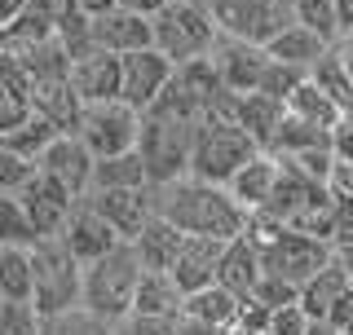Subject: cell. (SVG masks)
<instances>
[{
    "mask_svg": "<svg viewBox=\"0 0 353 335\" xmlns=\"http://www.w3.org/2000/svg\"><path fill=\"white\" fill-rule=\"evenodd\" d=\"M137 128L141 110H132L124 97H106V102H80L71 132L93 150V159H102V154H124L137 146Z\"/></svg>",
    "mask_w": 353,
    "mask_h": 335,
    "instance_id": "cell-7",
    "label": "cell"
},
{
    "mask_svg": "<svg viewBox=\"0 0 353 335\" xmlns=\"http://www.w3.org/2000/svg\"><path fill=\"white\" fill-rule=\"evenodd\" d=\"M314 146H331V128H318V124H305V119H296V115H283L279 132H274V141L265 150L296 154V150H314Z\"/></svg>",
    "mask_w": 353,
    "mask_h": 335,
    "instance_id": "cell-32",
    "label": "cell"
},
{
    "mask_svg": "<svg viewBox=\"0 0 353 335\" xmlns=\"http://www.w3.org/2000/svg\"><path fill=\"white\" fill-rule=\"evenodd\" d=\"M88 203L115 225L124 243L141 234V225L154 216V185H115V190H84Z\"/></svg>",
    "mask_w": 353,
    "mask_h": 335,
    "instance_id": "cell-10",
    "label": "cell"
},
{
    "mask_svg": "<svg viewBox=\"0 0 353 335\" xmlns=\"http://www.w3.org/2000/svg\"><path fill=\"white\" fill-rule=\"evenodd\" d=\"M239 309H243V296H234L230 287H221V283H208V287H199V292L185 296V309H181V314L208 318V322H216V327L230 331V322L239 318Z\"/></svg>",
    "mask_w": 353,
    "mask_h": 335,
    "instance_id": "cell-29",
    "label": "cell"
},
{
    "mask_svg": "<svg viewBox=\"0 0 353 335\" xmlns=\"http://www.w3.org/2000/svg\"><path fill=\"white\" fill-rule=\"evenodd\" d=\"M0 296L5 300H31V247L0 243Z\"/></svg>",
    "mask_w": 353,
    "mask_h": 335,
    "instance_id": "cell-30",
    "label": "cell"
},
{
    "mask_svg": "<svg viewBox=\"0 0 353 335\" xmlns=\"http://www.w3.org/2000/svg\"><path fill=\"white\" fill-rule=\"evenodd\" d=\"M216 283L230 287V292L243 296V300L256 292V283H261V247L248 238V234H239V238L225 243V252H221V270H216Z\"/></svg>",
    "mask_w": 353,
    "mask_h": 335,
    "instance_id": "cell-20",
    "label": "cell"
},
{
    "mask_svg": "<svg viewBox=\"0 0 353 335\" xmlns=\"http://www.w3.org/2000/svg\"><path fill=\"white\" fill-rule=\"evenodd\" d=\"M137 278H141V261H137V252H132V243H115L110 252H102L97 261L84 265L80 305L88 309V314L115 322L119 314H128V309H132Z\"/></svg>",
    "mask_w": 353,
    "mask_h": 335,
    "instance_id": "cell-5",
    "label": "cell"
},
{
    "mask_svg": "<svg viewBox=\"0 0 353 335\" xmlns=\"http://www.w3.org/2000/svg\"><path fill=\"white\" fill-rule=\"evenodd\" d=\"M349 44H353V36H349Z\"/></svg>",
    "mask_w": 353,
    "mask_h": 335,
    "instance_id": "cell-51",
    "label": "cell"
},
{
    "mask_svg": "<svg viewBox=\"0 0 353 335\" xmlns=\"http://www.w3.org/2000/svg\"><path fill=\"white\" fill-rule=\"evenodd\" d=\"M75 9H84V14H106V9H115V0H75Z\"/></svg>",
    "mask_w": 353,
    "mask_h": 335,
    "instance_id": "cell-47",
    "label": "cell"
},
{
    "mask_svg": "<svg viewBox=\"0 0 353 335\" xmlns=\"http://www.w3.org/2000/svg\"><path fill=\"white\" fill-rule=\"evenodd\" d=\"M115 335H176V318H159V314H141V309H128L115 322Z\"/></svg>",
    "mask_w": 353,
    "mask_h": 335,
    "instance_id": "cell-38",
    "label": "cell"
},
{
    "mask_svg": "<svg viewBox=\"0 0 353 335\" xmlns=\"http://www.w3.org/2000/svg\"><path fill=\"white\" fill-rule=\"evenodd\" d=\"M208 58H212V66L221 71L225 88H234V93H252L256 80H261V71H265V62H270V53H265V44H252V40H239V36L216 31Z\"/></svg>",
    "mask_w": 353,
    "mask_h": 335,
    "instance_id": "cell-11",
    "label": "cell"
},
{
    "mask_svg": "<svg viewBox=\"0 0 353 335\" xmlns=\"http://www.w3.org/2000/svg\"><path fill=\"white\" fill-rule=\"evenodd\" d=\"M261 146L234 115H203L194 124V146H190V172L203 181L225 185L243 163L252 159Z\"/></svg>",
    "mask_w": 353,
    "mask_h": 335,
    "instance_id": "cell-3",
    "label": "cell"
},
{
    "mask_svg": "<svg viewBox=\"0 0 353 335\" xmlns=\"http://www.w3.org/2000/svg\"><path fill=\"white\" fill-rule=\"evenodd\" d=\"M115 185H150L137 146L124 150V154H102V159H93V181H88V190H115Z\"/></svg>",
    "mask_w": 353,
    "mask_h": 335,
    "instance_id": "cell-28",
    "label": "cell"
},
{
    "mask_svg": "<svg viewBox=\"0 0 353 335\" xmlns=\"http://www.w3.org/2000/svg\"><path fill=\"white\" fill-rule=\"evenodd\" d=\"M331 146H336L340 159H353V110L336 124V132H331Z\"/></svg>",
    "mask_w": 353,
    "mask_h": 335,
    "instance_id": "cell-44",
    "label": "cell"
},
{
    "mask_svg": "<svg viewBox=\"0 0 353 335\" xmlns=\"http://www.w3.org/2000/svg\"><path fill=\"white\" fill-rule=\"evenodd\" d=\"M305 80V71L301 66H287L279 58H270L265 62V71H261V80H256V93H270V97H279V102H287L292 97V88Z\"/></svg>",
    "mask_w": 353,
    "mask_h": 335,
    "instance_id": "cell-37",
    "label": "cell"
},
{
    "mask_svg": "<svg viewBox=\"0 0 353 335\" xmlns=\"http://www.w3.org/2000/svg\"><path fill=\"white\" fill-rule=\"evenodd\" d=\"M154 212L163 221H172L181 234H203V238H221V243L239 238L252 221V212L225 185L203 181L194 172L154 185Z\"/></svg>",
    "mask_w": 353,
    "mask_h": 335,
    "instance_id": "cell-1",
    "label": "cell"
},
{
    "mask_svg": "<svg viewBox=\"0 0 353 335\" xmlns=\"http://www.w3.org/2000/svg\"><path fill=\"white\" fill-rule=\"evenodd\" d=\"M305 335H340V331L331 327L327 318H314V322H309V327H305Z\"/></svg>",
    "mask_w": 353,
    "mask_h": 335,
    "instance_id": "cell-48",
    "label": "cell"
},
{
    "mask_svg": "<svg viewBox=\"0 0 353 335\" xmlns=\"http://www.w3.org/2000/svg\"><path fill=\"white\" fill-rule=\"evenodd\" d=\"M40 322L31 300H0V335H40Z\"/></svg>",
    "mask_w": 353,
    "mask_h": 335,
    "instance_id": "cell-36",
    "label": "cell"
},
{
    "mask_svg": "<svg viewBox=\"0 0 353 335\" xmlns=\"http://www.w3.org/2000/svg\"><path fill=\"white\" fill-rule=\"evenodd\" d=\"M181 243H185V234L172 225V221H163L159 212L141 225V234L132 238V252H137V261H141V270H172V261H176V252H181Z\"/></svg>",
    "mask_w": 353,
    "mask_h": 335,
    "instance_id": "cell-22",
    "label": "cell"
},
{
    "mask_svg": "<svg viewBox=\"0 0 353 335\" xmlns=\"http://www.w3.org/2000/svg\"><path fill=\"white\" fill-rule=\"evenodd\" d=\"M18 199H22V207H27V216H31V225H36L40 238H49V234H62L66 212H71V203H75L71 190H62L53 176H44L40 168H36V176H31V181L18 190Z\"/></svg>",
    "mask_w": 353,
    "mask_h": 335,
    "instance_id": "cell-15",
    "label": "cell"
},
{
    "mask_svg": "<svg viewBox=\"0 0 353 335\" xmlns=\"http://www.w3.org/2000/svg\"><path fill=\"white\" fill-rule=\"evenodd\" d=\"M71 88L80 93V102H106L119 97V53L88 49L84 58L71 62Z\"/></svg>",
    "mask_w": 353,
    "mask_h": 335,
    "instance_id": "cell-17",
    "label": "cell"
},
{
    "mask_svg": "<svg viewBox=\"0 0 353 335\" xmlns=\"http://www.w3.org/2000/svg\"><path fill=\"white\" fill-rule=\"evenodd\" d=\"M216 27L225 36L270 44L283 27L296 22V0H208Z\"/></svg>",
    "mask_w": 353,
    "mask_h": 335,
    "instance_id": "cell-8",
    "label": "cell"
},
{
    "mask_svg": "<svg viewBox=\"0 0 353 335\" xmlns=\"http://www.w3.org/2000/svg\"><path fill=\"white\" fill-rule=\"evenodd\" d=\"M40 335H115V327H110L106 318L88 314L84 305L75 309H62V314H49L40 322Z\"/></svg>",
    "mask_w": 353,
    "mask_h": 335,
    "instance_id": "cell-33",
    "label": "cell"
},
{
    "mask_svg": "<svg viewBox=\"0 0 353 335\" xmlns=\"http://www.w3.org/2000/svg\"><path fill=\"white\" fill-rule=\"evenodd\" d=\"M265 335H270V331H265Z\"/></svg>",
    "mask_w": 353,
    "mask_h": 335,
    "instance_id": "cell-52",
    "label": "cell"
},
{
    "mask_svg": "<svg viewBox=\"0 0 353 335\" xmlns=\"http://www.w3.org/2000/svg\"><path fill=\"white\" fill-rule=\"evenodd\" d=\"M58 132H62V128L53 124V119H44V115H36V110H31V115L22 119L18 128H9L0 141H5L9 150H18L22 159H31V163H36L40 154H44V146H49V141L58 137Z\"/></svg>",
    "mask_w": 353,
    "mask_h": 335,
    "instance_id": "cell-31",
    "label": "cell"
},
{
    "mask_svg": "<svg viewBox=\"0 0 353 335\" xmlns=\"http://www.w3.org/2000/svg\"><path fill=\"white\" fill-rule=\"evenodd\" d=\"M176 335H230V331H225V327H216V322H208V318L181 314V318H176Z\"/></svg>",
    "mask_w": 353,
    "mask_h": 335,
    "instance_id": "cell-43",
    "label": "cell"
},
{
    "mask_svg": "<svg viewBox=\"0 0 353 335\" xmlns=\"http://www.w3.org/2000/svg\"><path fill=\"white\" fill-rule=\"evenodd\" d=\"M283 115H287V102H279V97H270V93H256V88H252V93H239L234 97V119L252 132V137H256L261 150L274 141Z\"/></svg>",
    "mask_w": 353,
    "mask_h": 335,
    "instance_id": "cell-23",
    "label": "cell"
},
{
    "mask_svg": "<svg viewBox=\"0 0 353 335\" xmlns=\"http://www.w3.org/2000/svg\"><path fill=\"white\" fill-rule=\"evenodd\" d=\"M27 102H31L36 115L53 119L62 132L75 128V115H80V93L71 88V75H40V80L31 84Z\"/></svg>",
    "mask_w": 353,
    "mask_h": 335,
    "instance_id": "cell-19",
    "label": "cell"
},
{
    "mask_svg": "<svg viewBox=\"0 0 353 335\" xmlns=\"http://www.w3.org/2000/svg\"><path fill=\"white\" fill-rule=\"evenodd\" d=\"M274 181H279V154L256 150V154H252V159L225 181V190H230V194H234L248 212H261L265 199H270V190H274Z\"/></svg>",
    "mask_w": 353,
    "mask_h": 335,
    "instance_id": "cell-21",
    "label": "cell"
},
{
    "mask_svg": "<svg viewBox=\"0 0 353 335\" xmlns=\"http://www.w3.org/2000/svg\"><path fill=\"white\" fill-rule=\"evenodd\" d=\"M327 190H331L336 199H353V159H340V154H336L331 176H327Z\"/></svg>",
    "mask_w": 353,
    "mask_h": 335,
    "instance_id": "cell-42",
    "label": "cell"
},
{
    "mask_svg": "<svg viewBox=\"0 0 353 335\" xmlns=\"http://www.w3.org/2000/svg\"><path fill=\"white\" fill-rule=\"evenodd\" d=\"M40 234L31 225L27 207H22L18 194H0V243H18V247H31Z\"/></svg>",
    "mask_w": 353,
    "mask_h": 335,
    "instance_id": "cell-34",
    "label": "cell"
},
{
    "mask_svg": "<svg viewBox=\"0 0 353 335\" xmlns=\"http://www.w3.org/2000/svg\"><path fill=\"white\" fill-rule=\"evenodd\" d=\"M216 18L208 9V0H168L159 14L150 18V44L172 58L176 66L190 62V58H203L216 40Z\"/></svg>",
    "mask_w": 353,
    "mask_h": 335,
    "instance_id": "cell-6",
    "label": "cell"
},
{
    "mask_svg": "<svg viewBox=\"0 0 353 335\" xmlns=\"http://www.w3.org/2000/svg\"><path fill=\"white\" fill-rule=\"evenodd\" d=\"M336 256H340V265L349 270V283H353V243H345V247H336Z\"/></svg>",
    "mask_w": 353,
    "mask_h": 335,
    "instance_id": "cell-49",
    "label": "cell"
},
{
    "mask_svg": "<svg viewBox=\"0 0 353 335\" xmlns=\"http://www.w3.org/2000/svg\"><path fill=\"white\" fill-rule=\"evenodd\" d=\"M176 71L172 58H163L159 49H132V53H119V97L132 106V110H146L154 97L168 88Z\"/></svg>",
    "mask_w": 353,
    "mask_h": 335,
    "instance_id": "cell-9",
    "label": "cell"
},
{
    "mask_svg": "<svg viewBox=\"0 0 353 335\" xmlns=\"http://www.w3.org/2000/svg\"><path fill=\"white\" fill-rule=\"evenodd\" d=\"M349 292H353L349 270L340 265V256H331V261H327L314 278H305V283H301V296H296V300L305 305L309 318H327V322H331V314L345 305Z\"/></svg>",
    "mask_w": 353,
    "mask_h": 335,
    "instance_id": "cell-18",
    "label": "cell"
},
{
    "mask_svg": "<svg viewBox=\"0 0 353 335\" xmlns=\"http://www.w3.org/2000/svg\"><path fill=\"white\" fill-rule=\"evenodd\" d=\"M132 309H141V314H159V318H181L185 292L176 287V278L168 270H141Z\"/></svg>",
    "mask_w": 353,
    "mask_h": 335,
    "instance_id": "cell-24",
    "label": "cell"
},
{
    "mask_svg": "<svg viewBox=\"0 0 353 335\" xmlns=\"http://www.w3.org/2000/svg\"><path fill=\"white\" fill-rule=\"evenodd\" d=\"M296 22H305L309 31H318L323 40H340V22H336V0H296Z\"/></svg>",
    "mask_w": 353,
    "mask_h": 335,
    "instance_id": "cell-35",
    "label": "cell"
},
{
    "mask_svg": "<svg viewBox=\"0 0 353 335\" xmlns=\"http://www.w3.org/2000/svg\"><path fill=\"white\" fill-rule=\"evenodd\" d=\"M31 176H36V163L22 159L18 150H9L5 141H0V194H18Z\"/></svg>",
    "mask_w": 353,
    "mask_h": 335,
    "instance_id": "cell-39",
    "label": "cell"
},
{
    "mask_svg": "<svg viewBox=\"0 0 353 335\" xmlns=\"http://www.w3.org/2000/svg\"><path fill=\"white\" fill-rule=\"evenodd\" d=\"M327 49H331V40H323L318 31H309L305 22H292V27H283L279 36L265 44V53H270V58H279V62H287V66H301L305 75H309V66L323 58Z\"/></svg>",
    "mask_w": 353,
    "mask_h": 335,
    "instance_id": "cell-25",
    "label": "cell"
},
{
    "mask_svg": "<svg viewBox=\"0 0 353 335\" xmlns=\"http://www.w3.org/2000/svg\"><path fill=\"white\" fill-rule=\"evenodd\" d=\"M27 115H31V102L22 93H0V137H5L9 128H18Z\"/></svg>",
    "mask_w": 353,
    "mask_h": 335,
    "instance_id": "cell-41",
    "label": "cell"
},
{
    "mask_svg": "<svg viewBox=\"0 0 353 335\" xmlns=\"http://www.w3.org/2000/svg\"><path fill=\"white\" fill-rule=\"evenodd\" d=\"M58 238H62V243H66V247H71L75 256H80V265L97 261V256L110 252L115 243H124V238L115 234V225H110L102 212L88 203V194H80V199L71 203V212H66V225H62Z\"/></svg>",
    "mask_w": 353,
    "mask_h": 335,
    "instance_id": "cell-12",
    "label": "cell"
},
{
    "mask_svg": "<svg viewBox=\"0 0 353 335\" xmlns=\"http://www.w3.org/2000/svg\"><path fill=\"white\" fill-rule=\"evenodd\" d=\"M36 168L80 199L88 190V181H93V150H88L75 132H58V137L44 146V154L36 159Z\"/></svg>",
    "mask_w": 353,
    "mask_h": 335,
    "instance_id": "cell-13",
    "label": "cell"
},
{
    "mask_svg": "<svg viewBox=\"0 0 353 335\" xmlns=\"http://www.w3.org/2000/svg\"><path fill=\"white\" fill-rule=\"evenodd\" d=\"M336 22H340V40L353 36V0H336Z\"/></svg>",
    "mask_w": 353,
    "mask_h": 335,
    "instance_id": "cell-45",
    "label": "cell"
},
{
    "mask_svg": "<svg viewBox=\"0 0 353 335\" xmlns=\"http://www.w3.org/2000/svg\"><path fill=\"white\" fill-rule=\"evenodd\" d=\"M287 115H296V119H305V124H318V128H331V132H336V124L345 119V110H340L323 93V88L305 75V80L292 88V97H287Z\"/></svg>",
    "mask_w": 353,
    "mask_h": 335,
    "instance_id": "cell-26",
    "label": "cell"
},
{
    "mask_svg": "<svg viewBox=\"0 0 353 335\" xmlns=\"http://www.w3.org/2000/svg\"><path fill=\"white\" fill-rule=\"evenodd\" d=\"M221 252H225V243H221V238L185 234V243H181V252H176V261H172V270H168V274L176 278V287H181V292L190 296V292H199V287L216 283Z\"/></svg>",
    "mask_w": 353,
    "mask_h": 335,
    "instance_id": "cell-16",
    "label": "cell"
},
{
    "mask_svg": "<svg viewBox=\"0 0 353 335\" xmlns=\"http://www.w3.org/2000/svg\"><path fill=\"white\" fill-rule=\"evenodd\" d=\"M340 335H345V331H340Z\"/></svg>",
    "mask_w": 353,
    "mask_h": 335,
    "instance_id": "cell-53",
    "label": "cell"
},
{
    "mask_svg": "<svg viewBox=\"0 0 353 335\" xmlns=\"http://www.w3.org/2000/svg\"><path fill=\"white\" fill-rule=\"evenodd\" d=\"M309 80H314L318 88H323V93L331 97V102H336L340 110H353V80H349V66H345V53H340V40L331 44V49L323 53V58H318L314 66H309Z\"/></svg>",
    "mask_w": 353,
    "mask_h": 335,
    "instance_id": "cell-27",
    "label": "cell"
},
{
    "mask_svg": "<svg viewBox=\"0 0 353 335\" xmlns=\"http://www.w3.org/2000/svg\"><path fill=\"white\" fill-rule=\"evenodd\" d=\"M309 318L305 314V305L301 300H287V305H279V309H270V335H305V327H309Z\"/></svg>",
    "mask_w": 353,
    "mask_h": 335,
    "instance_id": "cell-40",
    "label": "cell"
},
{
    "mask_svg": "<svg viewBox=\"0 0 353 335\" xmlns=\"http://www.w3.org/2000/svg\"><path fill=\"white\" fill-rule=\"evenodd\" d=\"M84 292V265L58 234L31 243V305L40 309V318L75 309Z\"/></svg>",
    "mask_w": 353,
    "mask_h": 335,
    "instance_id": "cell-2",
    "label": "cell"
},
{
    "mask_svg": "<svg viewBox=\"0 0 353 335\" xmlns=\"http://www.w3.org/2000/svg\"><path fill=\"white\" fill-rule=\"evenodd\" d=\"M88 36H93V49H106V53L150 49V18L115 5L106 14H88Z\"/></svg>",
    "mask_w": 353,
    "mask_h": 335,
    "instance_id": "cell-14",
    "label": "cell"
},
{
    "mask_svg": "<svg viewBox=\"0 0 353 335\" xmlns=\"http://www.w3.org/2000/svg\"><path fill=\"white\" fill-rule=\"evenodd\" d=\"M340 53H345V66H349V80H353V44L340 40Z\"/></svg>",
    "mask_w": 353,
    "mask_h": 335,
    "instance_id": "cell-50",
    "label": "cell"
},
{
    "mask_svg": "<svg viewBox=\"0 0 353 335\" xmlns=\"http://www.w3.org/2000/svg\"><path fill=\"white\" fill-rule=\"evenodd\" d=\"M190 146H194V124L181 115H168L159 106L141 110V128H137V154L146 163L150 185L176 181L190 172Z\"/></svg>",
    "mask_w": 353,
    "mask_h": 335,
    "instance_id": "cell-4",
    "label": "cell"
},
{
    "mask_svg": "<svg viewBox=\"0 0 353 335\" xmlns=\"http://www.w3.org/2000/svg\"><path fill=\"white\" fill-rule=\"evenodd\" d=\"M115 5H124V9H132V14H146V18H154L168 0H115Z\"/></svg>",
    "mask_w": 353,
    "mask_h": 335,
    "instance_id": "cell-46",
    "label": "cell"
}]
</instances>
